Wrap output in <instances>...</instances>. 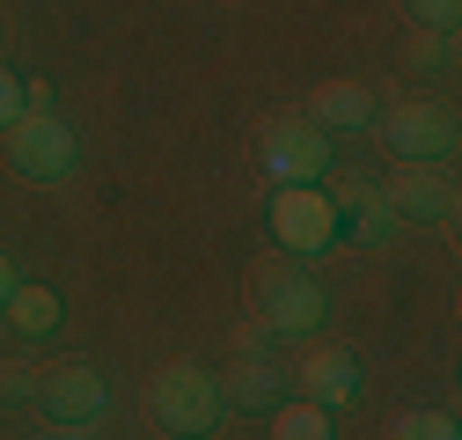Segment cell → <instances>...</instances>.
Returning a JSON list of instances; mask_svg holds the SVG:
<instances>
[{
  "label": "cell",
  "instance_id": "obj_3",
  "mask_svg": "<svg viewBox=\"0 0 462 440\" xmlns=\"http://www.w3.org/2000/svg\"><path fill=\"white\" fill-rule=\"evenodd\" d=\"M272 235H279V250H294V257H330L345 243L330 191L323 184H279L272 191Z\"/></svg>",
  "mask_w": 462,
  "mask_h": 440
},
{
  "label": "cell",
  "instance_id": "obj_2",
  "mask_svg": "<svg viewBox=\"0 0 462 440\" xmlns=\"http://www.w3.org/2000/svg\"><path fill=\"white\" fill-rule=\"evenodd\" d=\"M154 418H162L169 433H184V440H206V433L227 418V397H220V381H213L199 360H177V367L154 374Z\"/></svg>",
  "mask_w": 462,
  "mask_h": 440
},
{
  "label": "cell",
  "instance_id": "obj_19",
  "mask_svg": "<svg viewBox=\"0 0 462 440\" xmlns=\"http://www.w3.org/2000/svg\"><path fill=\"white\" fill-rule=\"evenodd\" d=\"M15 280H23V271L8 264V250H0V308H8V294H15Z\"/></svg>",
  "mask_w": 462,
  "mask_h": 440
},
{
  "label": "cell",
  "instance_id": "obj_18",
  "mask_svg": "<svg viewBox=\"0 0 462 440\" xmlns=\"http://www.w3.org/2000/svg\"><path fill=\"white\" fill-rule=\"evenodd\" d=\"M23 110H30V103H23V81H15L8 67H0V133H8V125L23 118Z\"/></svg>",
  "mask_w": 462,
  "mask_h": 440
},
{
  "label": "cell",
  "instance_id": "obj_20",
  "mask_svg": "<svg viewBox=\"0 0 462 440\" xmlns=\"http://www.w3.org/2000/svg\"><path fill=\"white\" fill-rule=\"evenodd\" d=\"M60 440H88V433H60Z\"/></svg>",
  "mask_w": 462,
  "mask_h": 440
},
{
  "label": "cell",
  "instance_id": "obj_17",
  "mask_svg": "<svg viewBox=\"0 0 462 440\" xmlns=\"http://www.w3.org/2000/svg\"><path fill=\"white\" fill-rule=\"evenodd\" d=\"M448 60H455L448 37H433V30H426V37H411V74H440Z\"/></svg>",
  "mask_w": 462,
  "mask_h": 440
},
{
  "label": "cell",
  "instance_id": "obj_6",
  "mask_svg": "<svg viewBox=\"0 0 462 440\" xmlns=\"http://www.w3.org/2000/svg\"><path fill=\"white\" fill-rule=\"evenodd\" d=\"M382 140L396 161H448L455 154V118L448 103H396L382 118Z\"/></svg>",
  "mask_w": 462,
  "mask_h": 440
},
{
  "label": "cell",
  "instance_id": "obj_15",
  "mask_svg": "<svg viewBox=\"0 0 462 440\" xmlns=\"http://www.w3.org/2000/svg\"><path fill=\"white\" fill-rule=\"evenodd\" d=\"M389 440H462V433H455V411H403Z\"/></svg>",
  "mask_w": 462,
  "mask_h": 440
},
{
  "label": "cell",
  "instance_id": "obj_11",
  "mask_svg": "<svg viewBox=\"0 0 462 440\" xmlns=\"http://www.w3.org/2000/svg\"><path fill=\"white\" fill-rule=\"evenodd\" d=\"M279 390H286V374L264 360V345H250V353L236 360V374L220 381V397L243 404V411H279Z\"/></svg>",
  "mask_w": 462,
  "mask_h": 440
},
{
  "label": "cell",
  "instance_id": "obj_16",
  "mask_svg": "<svg viewBox=\"0 0 462 440\" xmlns=\"http://www.w3.org/2000/svg\"><path fill=\"white\" fill-rule=\"evenodd\" d=\"M403 15H411L419 30H433V37H448L455 15H462V0H403Z\"/></svg>",
  "mask_w": 462,
  "mask_h": 440
},
{
  "label": "cell",
  "instance_id": "obj_13",
  "mask_svg": "<svg viewBox=\"0 0 462 440\" xmlns=\"http://www.w3.org/2000/svg\"><path fill=\"white\" fill-rule=\"evenodd\" d=\"M8 323H15V330H30V338L60 330V294L37 287V280H15V294H8Z\"/></svg>",
  "mask_w": 462,
  "mask_h": 440
},
{
  "label": "cell",
  "instance_id": "obj_4",
  "mask_svg": "<svg viewBox=\"0 0 462 440\" xmlns=\"http://www.w3.org/2000/svg\"><path fill=\"white\" fill-rule=\"evenodd\" d=\"M257 301H264V316H257L264 338H316L323 316H330L323 287L301 280V271H264V280H257Z\"/></svg>",
  "mask_w": 462,
  "mask_h": 440
},
{
  "label": "cell",
  "instance_id": "obj_7",
  "mask_svg": "<svg viewBox=\"0 0 462 440\" xmlns=\"http://www.w3.org/2000/svg\"><path fill=\"white\" fill-rule=\"evenodd\" d=\"M382 191H389L396 220H433V228L455 220V177L440 170V161H396V177Z\"/></svg>",
  "mask_w": 462,
  "mask_h": 440
},
{
  "label": "cell",
  "instance_id": "obj_12",
  "mask_svg": "<svg viewBox=\"0 0 462 440\" xmlns=\"http://www.w3.org/2000/svg\"><path fill=\"white\" fill-rule=\"evenodd\" d=\"M309 125H323V133H360V125H374V96H367L360 81H330V88H316V103H309Z\"/></svg>",
  "mask_w": 462,
  "mask_h": 440
},
{
  "label": "cell",
  "instance_id": "obj_14",
  "mask_svg": "<svg viewBox=\"0 0 462 440\" xmlns=\"http://www.w3.org/2000/svg\"><path fill=\"white\" fill-rule=\"evenodd\" d=\"M272 440H337V426H330L323 404L294 397V404H279V411H272Z\"/></svg>",
  "mask_w": 462,
  "mask_h": 440
},
{
  "label": "cell",
  "instance_id": "obj_5",
  "mask_svg": "<svg viewBox=\"0 0 462 440\" xmlns=\"http://www.w3.org/2000/svg\"><path fill=\"white\" fill-rule=\"evenodd\" d=\"M330 133L323 125H309V118H272L264 125V170L279 177V184H323L330 177Z\"/></svg>",
  "mask_w": 462,
  "mask_h": 440
},
{
  "label": "cell",
  "instance_id": "obj_8",
  "mask_svg": "<svg viewBox=\"0 0 462 440\" xmlns=\"http://www.w3.org/2000/svg\"><path fill=\"white\" fill-rule=\"evenodd\" d=\"M330 206H337V228L353 235V243H367V250H382V243H396V235H403V220H396L389 191H382V184H367V177H345V184L330 191Z\"/></svg>",
  "mask_w": 462,
  "mask_h": 440
},
{
  "label": "cell",
  "instance_id": "obj_10",
  "mask_svg": "<svg viewBox=\"0 0 462 440\" xmlns=\"http://www.w3.org/2000/svg\"><path fill=\"white\" fill-rule=\"evenodd\" d=\"M301 397L323 404V411L360 404V360L345 353V345H309L301 353Z\"/></svg>",
  "mask_w": 462,
  "mask_h": 440
},
{
  "label": "cell",
  "instance_id": "obj_1",
  "mask_svg": "<svg viewBox=\"0 0 462 440\" xmlns=\"http://www.w3.org/2000/svg\"><path fill=\"white\" fill-rule=\"evenodd\" d=\"M8 161L30 184H67L81 170V140H74V125L60 118V110H23V118L8 125Z\"/></svg>",
  "mask_w": 462,
  "mask_h": 440
},
{
  "label": "cell",
  "instance_id": "obj_9",
  "mask_svg": "<svg viewBox=\"0 0 462 440\" xmlns=\"http://www.w3.org/2000/svg\"><path fill=\"white\" fill-rule=\"evenodd\" d=\"M44 411L67 433H81V426H96L110 411V381L96 367H60V374H44Z\"/></svg>",
  "mask_w": 462,
  "mask_h": 440
}]
</instances>
